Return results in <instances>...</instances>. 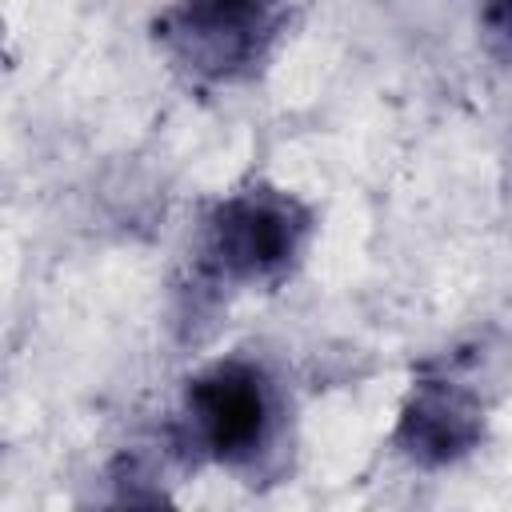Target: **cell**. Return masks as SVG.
<instances>
[{
  "instance_id": "cell-5",
  "label": "cell",
  "mask_w": 512,
  "mask_h": 512,
  "mask_svg": "<svg viewBox=\"0 0 512 512\" xmlns=\"http://www.w3.org/2000/svg\"><path fill=\"white\" fill-rule=\"evenodd\" d=\"M488 20H492V28H496V32L512 36V0H496V4L488 8Z\"/></svg>"
},
{
  "instance_id": "cell-4",
  "label": "cell",
  "mask_w": 512,
  "mask_h": 512,
  "mask_svg": "<svg viewBox=\"0 0 512 512\" xmlns=\"http://www.w3.org/2000/svg\"><path fill=\"white\" fill-rule=\"evenodd\" d=\"M396 440L420 464H448L480 440V408L444 380H428L412 392Z\"/></svg>"
},
{
  "instance_id": "cell-2",
  "label": "cell",
  "mask_w": 512,
  "mask_h": 512,
  "mask_svg": "<svg viewBox=\"0 0 512 512\" xmlns=\"http://www.w3.org/2000/svg\"><path fill=\"white\" fill-rule=\"evenodd\" d=\"M280 0H180L160 32L164 40L200 72L232 76L252 64L272 36Z\"/></svg>"
},
{
  "instance_id": "cell-3",
  "label": "cell",
  "mask_w": 512,
  "mask_h": 512,
  "mask_svg": "<svg viewBox=\"0 0 512 512\" xmlns=\"http://www.w3.org/2000/svg\"><path fill=\"white\" fill-rule=\"evenodd\" d=\"M188 416L216 460H244L268 428V384L248 364H216L192 380Z\"/></svg>"
},
{
  "instance_id": "cell-1",
  "label": "cell",
  "mask_w": 512,
  "mask_h": 512,
  "mask_svg": "<svg viewBox=\"0 0 512 512\" xmlns=\"http://www.w3.org/2000/svg\"><path fill=\"white\" fill-rule=\"evenodd\" d=\"M304 232V212L292 196L252 188L228 196L212 216V256L236 280L280 272Z\"/></svg>"
}]
</instances>
